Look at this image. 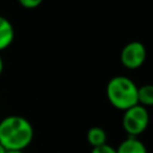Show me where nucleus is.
Returning <instances> with one entry per match:
<instances>
[{"mask_svg": "<svg viewBox=\"0 0 153 153\" xmlns=\"http://www.w3.org/2000/svg\"><path fill=\"white\" fill-rule=\"evenodd\" d=\"M33 139V127L25 117L11 115L0 121V143L7 151H24Z\"/></svg>", "mask_w": 153, "mask_h": 153, "instance_id": "1", "label": "nucleus"}, {"mask_svg": "<svg viewBox=\"0 0 153 153\" xmlns=\"http://www.w3.org/2000/svg\"><path fill=\"white\" fill-rule=\"evenodd\" d=\"M137 90L139 87L130 78L117 75L109 80L105 93L108 100L114 108L124 111L137 104Z\"/></svg>", "mask_w": 153, "mask_h": 153, "instance_id": "2", "label": "nucleus"}, {"mask_svg": "<svg viewBox=\"0 0 153 153\" xmlns=\"http://www.w3.org/2000/svg\"><path fill=\"white\" fill-rule=\"evenodd\" d=\"M149 123V114L147 108L139 103L124 110L122 117V126L128 136H139L142 134Z\"/></svg>", "mask_w": 153, "mask_h": 153, "instance_id": "3", "label": "nucleus"}, {"mask_svg": "<svg viewBox=\"0 0 153 153\" xmlns=\"http://www.w3.org/2000/svg\"><path fill=\"white\" fill-rule=\"evenodd\" d=\"M147 51L141 42L133 41L127 43L121 51V62L128 69H136L143 65Z\"/></svg>", "mask_w": 153, "mask_h": 153, "instance_id": "4", "label": "nucleus"}, {"mask_svg": "<svg viewBox=\"0 0 153 153\" xmlns=\"http://www.w3.org/2000/svg\"><path fill=\"white\" fill-rule=\"evenodd\" d=\"M116 153H147V148L137 136H128L118 145Z\"/></svg>", "mask_w": 153, "mask_h": 153, "instance_id": "5", "label": "nucleus"}, {"mask_svg": "<svg viewBox=\"0 0 153 153\" xmlns=\"http://www.w3.org/2000/svg\"><path fill=\"white\" fill-rule=\"evenodd\" d=\"M14 39V27L11 22L0 16V51L8 48Z\"/></svg>", "mask_w": 153, "mask_h": 153, "instance_id": "6", "label": "nucleus"}, {"mask_svg": "<svg viewBox=\"0 0 153 153\" xmlns=\"http://www.w3.org/2000/svg\"><path fill=\"white\" fill-rule=\"evenodd\" d=\"M86 140L92 147L106 143V133L100 127H91L86 133Z\"/></svg>", "mask_w": 153, "mask_h": 153, "instance_id": "7", "label": "nucleus"}, {"mask_svg": "<svg viewBox=\"0 0 153 153\" xmlns=\"http://www.w3.org/2000/svg\"><path fill=\"white\" fill-rule=\"evenodd\" d=\"M137 103L145 108L153 106V84H146L139 87Z\"/></svg>", "mask_w": 153, "mask_h": 153, "instance_id": "8", "label": "nucleus"}, {"mask_svg": "<svg viewBox=\"0 0 153 153\" xmlns=\"http://www.w3.org/2000/svg\"><path fill=\"white\" fill-rule=\"evenodd\" d=\"M91 153H116V148H114L112 146L104 143L102 146H97V147H92Z\"/></svg>", "mask_w": 153, "mask_h": 153, "instance_id": "9", "label": "nucleus"}, {"mask_svg": "<svg viewBox=\"0 0 153 153\" xmlns=\"http://www.w3.org/2000/svg\"><path fill=\"white\" fill-rule=\"evenodd\" d=\"M18 2H19L24 8L31 10V8L38 7V6L43 2V0H18Z\"/></svg>", "mask_w": 153, "mask_h": 153, "instance_id": "10", "label": "nucleus"}, {"mask_svg": "<svg viewBox=\"0 0 153 153\" xmlns=\"http://www.w3.org/2000/svg\"><path fill=\"white\" fill-rule=\"evenodd\" d=\"M2 71H4V61H2V57L0 55V74L2 73Z\"/></svg>", "mask_w": 153, "mask_h": 153, "instance_id": "11", "label": "nucleus"}, {"mask_svg": "<svg viewBox=\"0 0 153 153\" xmlns=\"http://www.w3.org/2000/svg\"><path fill=\"white\" fill-rule=\"evenodd\" d=\"M6 152H7V149H6V148L0 143V153H6Z\"/></svg>", "mask_w": 153, "mask_h": 153, "instance_id": "12", "label": "nucleus"}, {"mask_svg": "<svg viewBox=\"0 0 153 153\" xmlns=\"http://www.w3.org/2000/svg\"><path fill=\"white\" fill-rule=\"evenodd\" d=\"M6 153H24L23 151H7Z\"/></svg>", "mask_w": 153, "mask_h": 153, "instance_id": "13", "label": "nucleus"}]
</instances>
